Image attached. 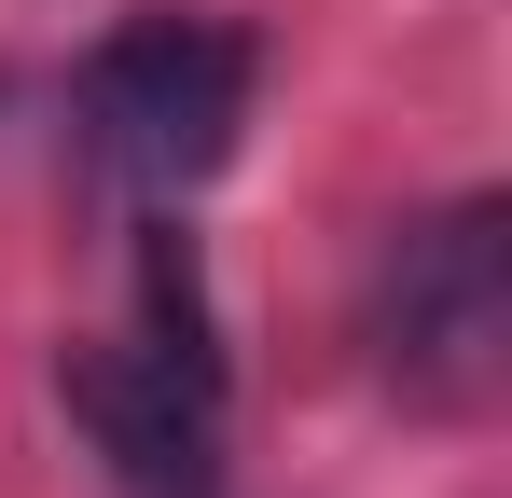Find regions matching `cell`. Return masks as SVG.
<instances>
[{
  "label": "cell",
  "mask_w": 512,
  "mask_h": 498,
  "mask_svg": "<svg viewBox=\"0 0 512 498\" xmlns=\"http://www.w3.org/2000/svg\"><path fill=\"white\" fill-rule=\"evenodd\" d=\"M125 332L56 360V402L97 443V471L125 498H222V429H236V360L208 319V263L180 208L125 222Z\"/></svg>",
  "instance_id": "cell-1"
},
{
  "label": "cell",
  "mask_w": 512,
  "mask_h": 498,
  "mask_svg": "<svg viewBox=\"0 0 512 498\" xmlns=\"http://www.w3.org/2000/svg\"><path fill=\"white\" fill-rule=\"evenodd\" d=\"M263 97V28L222 0H139L70 70V153L111 208H194Z\"/></svg>",
  "instance_id": "cell-2"
},
{
  "label": "cell",
  "mask_w": 512,
  "mask_h": 498,
  "mask_svg": "<svg viewBox=\"0 0 512 498\" xmlns=\"http://www.w3.org/2000/svg\"><path fill=\"white\" fill-rule=\"evenodd\" d=\"M360 346H374V388L416 415L499 402V374H512V208L499 194H443L374 249Z\"/></svg>",
  "instance_id": "cell-3"
}]
</instances>
